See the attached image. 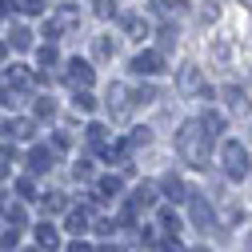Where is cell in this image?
Here are the masks:
<instances>
[{
    "mask_svg": "<svg viewBox=\"0 0 252 252\" xmlns=\"http://www.w3.org/2000/svg\"><path fill=\"white\" fill-rule=\"evenodd\" d=\"M176 152L184 164L192 168H204L208 156H212V132L204 128V120H184L176 128Z\"/></svg>",
    "mask_w": 252,
    "mask_h": 252,
    "instance_id": "6da1fadb",
    "label": "cell"
},
{
    "mask_svg": "<svg viewBox=\"0 0 252 252\" xmlns=\"http://www.w3.org/2000/svg\"><path fill=\"white\" fill-rule=\"evenodd\" d=\"M220 164H224L228 180H244L252 172V160H248V148H240V140H228L220 148Z\"/></svg>",
    "mask_w": 252,
    "mask_h": 252,
    "instance_id": "7a4b0ae2",
    "label": "cell"
},
{
    "mask_svg": "<svg viewBox=\"0 0 252 252\" xmlns=\"http://www.w3.org/2000/svg\"><path fill=\"white\" fill-rule=\"evenodd\" d=\"M152 204H156V188H152V184H140L136 192H132V200L120 208V224H132L136 212H144V208H152Z\"/></svg>",
    "mask_w": 252,
    "mask_h": 252,
    "instance_id": "3957f363",
    "label": "cell"
},
{
    "mask_svg": "<svg viewBox=\"0 0 252 252\" xmlns=\"http://www.w3.org/2000/svg\"><path fill=\"white\" fill-rule=\"evenodd\" d=\"M64 68H68V72H64V80H68V84H72L76 92H80V88H88L92 80H96V72H92V64H88V60H80V56H72V60H68Z\"/></svg>",
    "mask_w": 252,
    "mask_h": 252,
    "instance_id": "277c9868",
    "label": "cell"
},
{
    "mask_svg": "<svg viewBox=\"0 0 252 252\" xmlns=\"http://www.w3.org/2000/svg\"><path fill=\"white\" fill-rule=\"evenodd\" d=\"M176 84H180V92H184V96H196V92H208V84H204V76H200V68H196V64H184Z\"/></svg>",
    "mask_w": 252,
    "mask_h": 252,
    "instance_id": "5b68a950",
    "label": "cell"
},
{
    "mask_svg": "<svg viewBox=\"0 0 252 252\" xmlns=\"http://www.w3.org/2000/svg\"><path fill=\"white\" fill-rule=\"evenodd\" d=\"M164 68V56L156 52V48H148V52H140L136 60H132V72L136 76H152V72H160Z\"/></svg>",
    "mask_w": 252,
    "mask_h": 252,
    "instance_id": "8992f818",
    "label": "cell"
},
{
    "mask_svg": "<svg viewBox=\"0 0 252 252\" xmlns=\"http://www.w3.org/2000/svg\"><path fill=\"white\" fill-rule=\"evenodd\" d=\"M188 204H192V220H196V228H204L208 220H212V204H208L200 192H192V196H188Z\"/></svg>",
    "mask_w": 252,
    "mask_h": 252,
    "instance_id": "52a82bcc",
    "label": "cell"
},
{
    "mask_svg": "<svg viewBox=\"0 0 252 252\" xmlns=\"http://www.w3.org/2000/svg\"><path fill=\"white\" fill-rule=\"evenodd\" d=\"M84 140H88V148H96V152H108V148H112V144H108V132H104V124H88Z\"/></svg>",
    "mask_w": 252,
    "mask_h": 252,
    "instance_id": "ba28073f",
    "label": "cell"
},
{
    "mask_svg": "<svg viewBox=\"0 0 252 252\" xmlns=\"http://www.w3.org/2000/svg\"><path fill=\"white\" fill-rule=\"evenodd\" d=\"M36 244H40V248H48V252H56V248H60V232L48 224V220H44V224H36Z\"/></svg>",
    "mask_w": 252,
    "mask_h": 252,
    "instance_id": "9c48e42d",
    "label": "cell"
},
{
    "mask_svg": "<svg viewBox=\"0 0 252 252\" xmlns=\"http://www.w3.org/2000/svg\"><path fill=\"white\" fill-rule=\"evenodd\" d=\"M52 160H56V152H48V148H32V152H28V164H32V172H48Z\"/></svg>",
    "mask_w": 252,
    "mask_h": 252,
    "instance_id": "30bf717a",
    "label": "cell"
},
{
    "mask_svg": "<svg viewBox=\"0 0 252 252\" xmlns=\"http://www.w3.org/2000/svg\"><path fill=\"white\" fill-rule=\"evenodd\" d=\"M8 48H16V52H28V48H32V32H28L24 24H16L12 32H8Z\"/></svg>",
    "mask_w": 252,
    "mask_h": 252,
    "instance_id": "8fae6325",
    "label": "cell"
},
{
    "mask_svg": "<svg viewBox=\"0 0 252 252\" xmlns=\"http://www.w3.org/2000/svg\"><path fill=\"white\" fill-rule=\"evenodd\" d=\"M160 188H164V196H168V200H180V196H188V188H184V180H180L176 172H168V176L160 180Z\"/></svg>",
    "mask_w": 252,
    "mask_h": 252,
    "instance_id": "7c38bea8",
    "label": "cell"
},
{
    "mask_svg": "<svg viewBox=\"0 0 252 252\" xmlns=\"http://www.w3.org/2000/svg\"><path fill=\"white\" fill-rule=\"evenodd\" d=\"M68 232H88V212L84 208H68Z\"/></svg>",
    "mask_w": 252,
    "mask_h": 252,
    "instance_id": "4fadbf2b",
    "label": "cell"
},
{
    "mask_svg": "<svg viewBox=\"0 0 252 252\" xmlns=\"http://www.w3.org/2000/svg\"><path fill=\"white\" fill-rule=\"evenodd\" d=\"M148 136H152L148 128H132V132H128V140H120V144H124V152H132V148H140V144H148Z\"/></svg>",
    "mask_w": 252,
    "mask_h": 252,
    "instance_id": "5bb4252c",
    "label": "cell"
},
{
    "mask_svg": "<svg viewBox=\"0 0 252 252\" xmlns=\"http://www.w3.org/2000/svg\"><path fill=\"white\" fill-rule=\"evenodd\" d=\"M92 52H96L100 60H108V56H116V40H112V36H96V44H92Z\"/></svg>",
    "mask_w": 252,
    "mask_h": 252,
    "instance_id": "9a60e30c",
    "label": "cell"
},
{
    "mask_svg": "<svg viewBox=\"0 0 252 252\" xmlns=\"http://www.w3.org/2000/svg\"><path fill=\"white\" fill-rule=\"evenodd\" d=\"M72 108H76V112H92V108H96V100H92L88 88H80L76 96H72Z\"/></svg>",
    "mask_w": 252,
    "mask_h": 252,
    "instance_id": "2e32d148",
    "label": "cell"
},
{
    "mask_svg": "<svg viewBox=\"0 0 252 252\" xmlns=\"http://www.w3.org/2000/svg\"><path fill=\"white\" fill-rule=\"evenodd\" d=\"M44 208H48V212H68V196H64V192H48V196H44Z\"/></svg>",
    "mask_w": 252,
    "mask_h": 252,
    "instance_id": "e0dca14e",
    "label": "cell"
},
{
    "mask_svg": "<svg viewBox=\"0 0 252 252\" xmlns=\"http://www.w3.org/2000/svg\"><path fill=\"white\" fill-rule=\"evenodd\" d=\"M100 196H120V176H100Z\"/></svg>",
    "mask_w": 252,
    "mask_h": 252,
    "instance_id": "ac0fdd59",
    "label": "cell"
},
{
    "mask_svg": "<svg viewBox=\"0 0 252 252\" xmlns=\"http://www.w3.org/2000/svg\"><path fill=\"white\" fill-rule=\"evenodd\" d=\"M200 120H204V128H208L212 136H216V132H224V116H220V112H204Z\"/></svg>",
    "mask_w": 252,
    "mask_h": 252,
    "instance_id": "d6986e66",
    "label": "cell"
},
{
    "mask_svg": "<svg viewBox=\"0 0 252 252\" xmlns=\"http://www.w3.org/2000/svg\"><path fill=\"white\" fill-rule=\"evenodd\" d=\"M124 28H128V32H132V36H140V40L148 36V24H144L140 16H124Z\"/></svg>",
    "mask_w": 252,
    "mask_h": 252,
    "instance_id": "ffe728a7",
    "label": "cell"
},
{
    "mask_svg": "<svg viewBox=\"0 0 252 252\" xmlns=\"http://www.w3.org/2000/svg\"><path fill=\"white\" fill-rule=\"evenodd\" d=\"M4 80H8L12 88H24V84H28V68H20V64H16V68H8V72H4Z\"/></svg>",
    "mask_w": 252,
    "mask_h": 252,
    "instance_id": "44dd1931",
    "label": "cell"
},
{
    "mask_svg": "<svg viewBox=\"0 0 252 252\" xmlns=\"http://www.w3.org/2000/svg\"><path fill=\"white\" fill-rule=\"evenodd\" d=\"M224 100H228L236 112H244V108H248V100H244V92H240V88H224Z\"/></svg>",
    "mask_w": 252,
    "mask_h": 252,
    "instance_id": "7402d4cb",
    "label": "cell"
},
{
    "mask_svg": "<svg viewBox=\"0 0 252 252\" xmlns=\"http://www.w3.org/2000/svg\"><path fill=\"white\" fill-rule=\"evenodd\" d=\"M8 220H12V228H24V224H28V212H24V204H8Z\"/></svg>",
    "mask_w": 252,
    "mask_h": 252,
    "instance_id": "603a6c76",
    "label": "cell"
},
{
    "mask_svg": "<svg viewBox=\"0 0 252 252\" xmlns=\"http://www.w3.org/2000/svg\"><path fill=\"white\" fill-rule=\"evenodd\" d=\"M36 116H40V120H52V116H56V104H52V96H40V100H36Z\"/></svg>",
    "mask_w": 252,
    "mask_h": 252,
    "instance_id": "cb8c5ba5",
    "label": "cell"
},
{
    "mask_svg": "<svg viewBox=\"0 0 252 252\" xmlns=\"http://www.w3.org/2000/svg\"><path fill=\"white\" fill-rule=\"evenodd\" d=\"M56 20L64 24V28H68V24H76V4H60V8H56Z\"/></svg>",
    "mask_w": 252,
    "mask_h": 252,
    "instance_id": "d4e9b609",
    "label": "cell"
},
{
    "mask_svg": "<svg viewBox=\"0 0 252 252\" xmlns=\"http://www.w3.org/2000/svg\"><path fill=\"white\" fill-rule=\"evenodd\" d=\"M56 60H60V52H56V44L48 40V44L40 48V64H44V68H52V64H56Z\"/></svg>",
    "mask_w": 252,
    "mask_h": 252,
    "instance_id": "484cf974",
    "label": "cell"
},
{
    "mask_svg": "<svg viewBox=\"0 0 252 252\" xmlns=\"http://www.w3.org/2000/svg\"><path fill=\"white\" fill-rule=\"evenodd\" d=\"M92 12H96L100 20H108V16L116 12V4H112V0H92Z\"/></svg>",
    "mask_w": 252,
    "mask_h": 252,
    "instance_id": "4316f807",
    "label": "cell"
},
{
    "mask_svg": "<svg viewBox=\"0 0 252 252\" xmlns=\"http://www.w3.org/2000/svg\"><path fill=\"white\" fill-rule=\"evenodd\" d=\"M72 148V136L68 132H52V152H68Z\"/></svg>",
    "mask_w": 252,
    "mask_h": 252,
    "instance_id": "83f0119b",
    "label": "cell"
},
{
    "mask_svg": "<svg viewBox=\"0 0 252 252\" xmlns=\"http://www.w3.org/2000/svg\"><path fill=\"white\" fill-rule=\"evenodd\" d=\"M20 12L24 16H40L44 12V0H20Z\"/></svg>",
    "mask_w": 252,
    "mask_h": 252,
    "instance_id": "f1b7e54d",
    "label": "cell"
},
{
    "mask_svg": "<svg viewBox=\"0 0 252 252\" xmlns=\"http://www.w3.org/2000/svg\"><path fill=\"white\" fill-rule=\"evenodd\" d=\"M72 176H76V180H88V176H92V160H76Z\"/></svg>",
    "mask_w": 252,
    "mask_h": 252,
    "instance_id": "f546056e",
    "label": "cell"
},
{
    "mask_svg": "<svg viewBox=\"0 0 252 252\" xmlns=\"http://www.w3.org/2000/svg\"><path fill=\"white\" fill-rule=\"evenodd\" d=\"M160 224H164V228H180V220H176L172 208H160Z\"/></svg>",
    "mask_w": 252,
    "mask_h": 252,
    "instance_id": "4dcf8cb0",
    "label": "cell"
},
{
    "mask_svg": "<svg viewBox=\"0 0 252 252\" xmlns=\"http://www.w3.org/2000/svg\"><path fill=\"white\" fill-rule=\"evenodd\" d=\"M8 164H12V152H8V148H0V180L8 176Z\"/></svg>",
    "mask_w": 252,
    "mask_h": 252,
    "instance_id": "1f68e13d",
    "label": "cell"
},
{
    "mask_svg": "<svg viewBox=\"0 0 252 252\" xmlns=\"http://www.w3.org/2000/svg\"><path fill=\"white\" fill-rule=\"evenodd\" d=\"M16 192H20V196H32L36 188H32V180H28V176H20V180H16Z\"/></svg>",
    "mask_w": 252,
    "mask_h": 252,
    "instance_id": "d6a6232c",
    "label": "cell"
},
{
    "mask_svg": "<svg viewBox=\"0 0 252 252\" xmlns=\"http://www.w3.org/2000/svg\"><path fill=\"white\" fill-rule=\"evenodd\" d=\"M16 236H20V228H12V232H4V236H0V248H16Z\"/></svg>",
    "mask_w": 252,
    "mask_h": 252,
    "instance_id": "836d02e7",
    "label": "cell"
},
{
    "mask_svg": "<svg viewBox=\"0 0 252 252\" xmlns=\"http://www.w3.org/2000/svg\"><path fill=\"white\" fill-rule=\"evenodd\" d=\"M68 252H92V248H88L84 240H76V244H68Z\"/></svg>",
    "mask_w": 252,
    "mask_h": 252,
    "instance_id": "e575fe53",
    "label": "cell"
},
{
    "mask_svg": "<svg viewBox=\"0 0 252 252\" xmlns=\"http://www.w3.org/2000/svg\"><path fill=\"white\" fill-rule=\"evenodd\" d=\"M96 252H120V248H116V244H100Z\"/></svg>",
    "mask_w": 252,
    "mask_h": 252,
    "instance_id": "d590c367",
    "label": "cell"
},
{
    "mask_svg": "<svg viewBox=\"0 0 252 252\" xmlns=\"http://www.w3.org/2000/svg\"><path fill=\"white\" fill-rule=\"evenodd\" d=\"M0 212H8V196L4 192H0Z\"/></svg>",
    "mask_w": 252,
    "mask_h": 252,
    "instance_id": "8d00e7d4",
    "label": "cell"
},
{
    "mask_svg": "<svg viewBox=\"0 0 252 252\" xmlns=\"http://www.w3.org/2000/svg\"><path fill=\"white\" fill-rule=\"evenodd\" d=\"M4 52H8V48H4V44H0V60H4Z\"/></svg>",
    "mask_w": 252,
    "mask_h": 252,
    "instance_id": "74e56055",
    "label": "cell"
},
{
    "mask_svg": "<svg viewBox=\"0 0 252 252\" xmlns=\"http://www.w3.org/2000/svg\"><path fill=\"white\" fill-rule=\"evenodd\" d=\"M196 252H208V248H196Z\"/></svg>",
    "mask_w": 252,
    "mask_h": 252,
    "instance_id": "f35d334b",
    "label": "cell"
},
{
    "mask_svg": "<svg viewBox=\"0 0 252 252\" xmlns=\"http://www.w3.org/2000/svg\"><path fill=\"white\" fill-rule=\"evenodd\" d=\"M248 252H252V244H248Z\"/></svg>",
    "mask_w": 252,
    "mask_h": 252,
    "instance_id": "ab89813d",
    "label": "cell"
}]
</instances>
